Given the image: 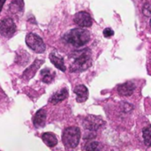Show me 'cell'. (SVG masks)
I'll use <instances>...</instances> for the list:
<instances>
[{"label": "cell", "mask_w": 151, "mask_h": 151, "mask_svg": "<svg viewBox=\"0 0 151 151\" xmlns=\"http://www.w3.org/2000/svg\"><path fill=\"white\" fill-rule=\"evenodd\" d=\"M63 40L74 48H81L89 42L90 33L81 27L73 28L64 35Z\"/></svg>", "instance_id": "6da1fadb"}, {"label": "cell", "mask_w": 151, "mask_h": 151, "mask_svg": "<svg viewBox=\"0 0 151 151\" xmlns=\"http://www.w3.org/2000/svg\"><path fill=\"white\" fill-rule=\"evenodd\" d=\"M73 55V63L71 66V72H82L88 69L91 65V54L88 50L76 51Z\"/></svg>", "instance_id": "7a4b0ae2"}, {"label": "cell", "mask_w": 151, "mask_h": 151, "mask_svg": "<svg viewBox=\"0 0 151 151\" xmlns=\"http://www.w3.org/2000/svg\"><path fill=\"white\" fill-rule=\"evenodd\" d=\"M81 133L77 127H66L62 134V142L64 145L68 149H75L81 141Z\"/></svg>", "instance_id": "3957f363"}, {"label": "cell", "mask_w": 151, "mask_h": 151, "mask_svg": "<svg viewBox=\"0 0 151 151\" xmlns=\"http://www.w3.org/2000/svg\"><path fill=\"white\" fill-rule=\"evenodd\" d=\"M26 44L31 50L36 53H43L46 50V45L43 40L38 35L34 33H28L27 35Z\"/></svg>", "instance_id": "277c9868"}, {"label": "cell", "mask_w": 151, "mask_h": 151, "mask_svg": "<svg viewBox=\"0 0 151 151\" xmlns=\"http://www.w3.org/2000/svg\"><path fill=\"white\" fill-rule=\"evenodd\" d=\"M16 29V24L12 18L6 17L0 21V35L5 38L12 36L15 34Z\"/></svg>", "instance_id": "5b68a950"}, {"label": "cell", "mask_w": 151, "mask_h": 151, "mask_svg": "<svg viewBox=\"0 0 151 151\" xmlns=\"http://www.w3.org/2000/svg\"><path fill=\"white\" fill-rule=\"evenodd\" d=\"M104 120L101 119L99 117L89 115L85 119V120L83 122V127L86 131L94 133V132L97 131L102 127V125H104Z\"/></svg>", "instance_id": "8992f818"}, {"label": "cell", "mask_w": 151, "mask_h": 151, "mask_svg": "<svg viewBox=\"0 0 151 151\" xmlns=\"http://www.w3.org/2000/svg\"><path fill=\"white\" fill-rule=\"evenodd\" d=\"M73 21L76 25H78L81 27H89L93 24L91 15L85 11L77 12L73 17Z\"/></svg>", "instance_id": "52a82bcc"}, {"label": "cell", "mask_w": 151, "mask_h": 151, "mask_svg": "<svg viewBox=\"0 0 151 151\" xmlns=\"http://www.w3.org/2000/svg\"><path fill=\"white\" fill-rule=\"evenodd\" d=\"M46 118L47 113L44 109H40L35 112V114L33 117V125L36 128H41L45 126L46 123Z\"/></svg>", "instance_id": "ba28073f"}, {"label": "cell", "mask_w": 151, "mask_h": 151, "mask_svg": "<svg viewBox=\"0 0 151 151\" xmlns=\"http://www.w3.org/2000/svg\"><path fill=\"white\" fill-rule=\"evenodd\" d=\"M73 93L76 95V101L78 103H84L88 98V90L85 85H78L73 88Z\"/></svg>", "instance_id": "9c48e42d"}, {"label": "cell", "mask_w": 151, "mask_h": 151, "mask_svg": "<svg viewBox=\"0 0 151 151\" xmlns=\"http://www.w3.org/2000/svg\"><path fill=\"white\" fill-rule=\"evenodd\" d=\"M135 89V85L132 81H127L123 84H120L117 88V91L120 96H131Z\"/></svg>", "instance_id": "30bf717a"}, {"label": "cell", "mask_w": 151, "mask_h": 151, "mask_svg": "<svg viewBox=\"0 0 151 151\" xmlns=\"http://www.w3.org/2000/svg\"><path fill=\"white\" fill-rule=\"evenodd\" d=\"M42 63H43V60L36 59V60L34 62V64H33L30 67H28V68L23 73V75L21 76V78H22V79H25V80H29L30 78H33L34 75L35 74L36 71L39 69L40 65H41Z\"/></svg>", "instance_id": "8fae6325"}, {"label": "cell", "mask_w": 151, "mask_h": 151, "mask_svg": "<svg viewBox=\"0 0 151 151\" xmlns=\"http://www.w3.org/2000/svg\"><path fill=\"white\" fill-rule=\"evenodd\" d=\"M50 59L51 64L55 67H57L58 69H59L62 72L66 71V66L65 65V61H64V58L62 57H59L55 52H52L50 54Z\"/></svg>", "instance_id": "7c38bea8"}, {"label": "cell", "mask_w": 151, "mask_h": 151, "mask_svg": "<svg viewBox=\"0 0 151 151\" xmlns=\"http://www.w3.org/2000/svg\"><path fill=\"white\" fill-rule=\"evenodd\" d=\"M68 97V89L66 88H63L60 91H58L50 98L49 102L52 104H57Z\"/></svg>", "instance_id": "4fadbf2b"}, {"label": "cell", "mask_w": 151, "mask_h": 151, "mask_svg": "<svg viewBox=\"0 0 151 151\" xmlns=\"http://www.w3.org/2000/svg\"><path fill=\"white\" fill-rule=\"evenodd\" d=\"M42 140L50 148H53V147L57 146V144L58 142L57 136L53 133H50V132H46V133L42 134Z\"/></svg>", "instance_id": "5bb4252c"}, {"label": "cell", "mask_w": 151, "mask_h": 151, "mask_svg": "<svg viewBox=\"0 0 151 151\" xmlns=\"http://www.w3.org/2000/svg\"><path fill=\"white\" fill-rule=\"evenodd\" d=\"M41 78H42V82L44 83H50L53 81L54 80V77H55V72L52 71L51 69L50 68H44L41 71Z\"/></svg>", "instance_id": "9a60e30c"}, {"label": "cell", "mask_w": 151, "mask_h": 151, "mask_svg": "<svg viewBox=\"0 0 151 151\" xmlns=\"http://www.w3.org/2000/svg\"><path fill=\"white\" fill-rule=\"evenodd\" d=\"M24 7V3L23 0H12L10 9L12 10V12H22Z\"/></svg>", "instance_id": "2e32d148"}, {"label": "cell", "mask_w": 151, "mask_h": 151, "mask_svg": "<svg viewBox=\"0 0 151 151\" xmlns=\"http://www.w3.org/2000/svg\"><path fill=\"white\" fill-rule=\"evenodd\" d=\"M142 135H143V140L144 142L147 146L150 145V126H148L146 128H144L143 132H142Z\"/></svg>", "instance_id": "e0dca14e"}, {"label": "cell", "mask_w": 151, "mask_h": 151, "mask_svg": "<svg viewBox=\"0 0 151 151\" xmlns=\"http://www.w3.org/2000/svg\"><path fill=\"white\" fill-rule=\"evenodd\" d=\"M98 146H99V143L97 142H90L85 145L83 150H96L98 149Z\"/></svg>", "instance_id": "ac0fdd59"}, {"label": "cell", "mask_w": 151, "mask_h": 151, "mask_svg": "<svg viewBox=\"0 0 151 151\" xmlns=\"http://www.w3.org/2000/svg\"><path fill=\"white\" fill-rule=\"evenodd\" d=\"M103 34H104V37H106V38H110L111 36H112V35H114V31H113V29H112V28H111V27H106V28L104 30Z\"/></svg>", "instance_id": "d6986e66"}, {"label": "cell", "mask_w": 151, "mask_h": 151, "mask_svg": "<svg viewBox=\"0 0 151 151\" xmlns=\"http://www.w3.org/2000/svg\"><path fill=\"white\" fill-rule=\"evenodd\" d=\"M143 13L147 17L150 16V3H146L144 4V6H143Z\"/></svg>", "instance_id": "ffe728a7"}, {"label": "cell", "mask_w": 151, "mask_h": 151, "mask_svg": "<svg viewBox=\"0 0 151 151\" xmlns=\"http://www.w3.org/2000/svg\"><path fill=\"white\" fill-rule=\"evenodd\" d=\"M5 1H6V0H0V12L3 10V6H4Z\"/></svg>", "instance_id": "44dd1931"}, {"label": "cell", "mask_w": 151, "mask_h": 151, "mask_svg": "<svg viewBox=\"0 0 151 151\" xmlns=\"http://www.w3.org/2000/svg\"><path fill=\"white\" fill-rule=\"evenodd\" d=\"M0 96H4V93H0Z\"/></svg>", "instance_id": "7402d4cb"}]
</instances>
